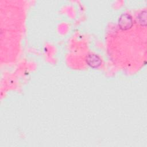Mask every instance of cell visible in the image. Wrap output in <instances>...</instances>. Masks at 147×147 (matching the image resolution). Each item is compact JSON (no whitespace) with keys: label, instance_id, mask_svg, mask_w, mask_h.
Wrapping results in <instances>:
<instances>
[{"label":"cell","instance_id":"1","mask_svg":"<svg viewBox=\"0 0 147 147\" xmlns=\"http://www.w3.org/2000/svg\"><path fill=\"white\" fill-rule=\"evenodd\" d=\"M118 24L122 30H127L133 25L132 18L129 14L125 13L121 15L118 20Z\"/></svg>","mask_w":147,"mask_h":147},{"label":"cell","instance_id":"2","mask_svg":"<svg viewBox=\"0 0 147 147\" xmlns=\"http://www.w3.org/2000/svg\"><path fill=\"white\" fill-rule=\"evenodd\" d=\"M86 61L87 64L93 68H96L101 64L100 58L98 55L95 54L88 55L87 57Z\"/></svg>","mask_w":147,"mask_h":147},{"label":"cell","instance_id":"3","mask_svg":"<svg viewBox=\"0 0 147 147\" xmlns=\"http://www.w3.org/2000/svg\"><path fill=\"white\" fill-rule=\"evenodd\" d=\"M146 10H144V11H141L137 17V21L142 26H145L146 24Z\"/></svg>","mask_w":147,"mask_h":147}]
</instances>
